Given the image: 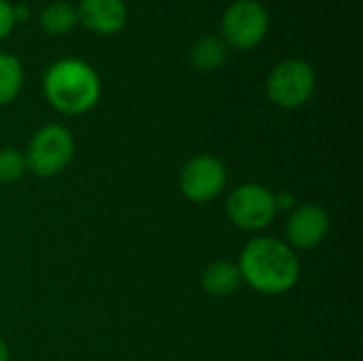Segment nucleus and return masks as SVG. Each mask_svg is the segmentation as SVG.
<instances>
[{"label": "nucleus", "mask_w": 363, "mask_h": 361, "mask_svg": "<svg viewBox=\"0 0 363 361\" xmlns=\"http://www.w3.org/2000/svg\"><path fill=\"white\" fill-rule=\"evenodd\" d=\"M242 283L264 296L291 291L300 281V260L296 251L274 236L251 238L236 262Z\"/></svg>", "instance_id": "obj_1"}, {"label": "nucleus", "mask_w": 363, "mask_h": 361, "mask_svg": "<svg viewBox=\"0 0 363 361\" xmlns=\"http://www.w3.org/2000/svg\"><path fill=\"white\" fill-rule=\"evenodd\" d=\"M47 102L62 115L89 113L102 94V83L91 64L79 57H62L53 62L43 77Z\"/></svg>", "instance_id": "obj_2"}, {"label": "nucleus", "mask_w": 363, "mask_h": 361, "mask_svg": "<svg viewBox=\"0 0 363 361\" xmlns=\"http://www.w3.org/2000/svg\"><path fill=\"white\" fill-rule=\"evenodd\" d=\"M74 151L77 145L72 132L66 126L47 123L32 134L28 149L23 151L26 168L34 177L51 179L72 162Z\"/></svg>", "instance_id": "obj_3"}, {"label": "nucleus", "mask_w": 363, "mask_h": 361, "mask_svg": "<svg viewBox=\"0 0 363 361\" xmlns=\"http://www.w3.org/2000/svg\"><path fill=\"white\" fill-rule=\"evenodd\" d=\"M317 87L315 68L306 60L289 57L277 64L266 81V94L279 109H300L311 100Z\"/></svg>", "instance_id": "obj_4"}, {"label": "nucleus", "mask_w": 363, "mask_h": 361, "mask_svg": "<svg viewBox=\"0 0 363 361\" xmlns=\"http://www.w3.org/2000/svg\"><path fill=\"white\" fill-rule=\"evenodd\" d=\"M274 191L259 183H245L230 191L225 215L228 219L245 232H262L277 217Z\"/></svg>", "instance_id": "obj_5"}, {"label": "nucleus", "mask_w": 363, "mask_h": 361, "mask_svg": "<svg viewBox=\"0 0 363 361\" xmlns=\"http://www.w3.org/2000/svg\"><path fill=\"white\" fill-rule=\"evenodd\" d=\"M270 28L268 11L259 0H236L221 15V38L234 49H255Z\"/></svg>", "instance_id": "obj_6"}, {"label": "nucleus", "mask_w": 363, "mask_h": 361, "mask_svg": "<svg viewBox=\"0 0 363 361\" xmlns=\"http://www.w3.org/2000/svg\"><path fill=\"white\" fill-rule=\"evenodd\" d=\"M228 185V170L225 164L208 153L194 155L185 162L179 174V189L181 194L196 204H204L215 200L223 194Z\"/></svg>", "instance_id": "obj_7"}, {"label": "nucleus", "mask_w": 363, "mask_h": 361, "mask_svg": "<svg viewBox=\"0 0 363 361\" xmlns=\"http://www.w3.org/2000/svg\"><path fill=\"white\" fill-rule=\"evenodd\" d=\"M330 215L319 204H298L287 219L285 236L287 245L296 251H308L319 247L330 234Z\"/></svg>", "instance_id": "obj_8"}, {"label": "nucleus", "mask_w": 363, "mask_h": 361, "mask_svg": "<svg viewBox=\"0 0 363 361\" xmlns=\"http://www.w3.org/2000/svg\"><path fill=\"white\" fill-rule=\"evenodd\" d=\"M77 17L87 30L111 36L123 30L128 21V6L123 0H81Z\"/></svg>", "instance_id": "obj_9"}, {"label": "nucleus", "mask_w": 363, "mask_h": 361, "mask_svg": "<svg viewBox=\"0 0 363 361\" xmlns=\"http://www.w3.org/2000/svg\"><path fill=\"white\" fill-rule=\"evenodd\" d=\"M202 289L213 298H228L238 291L242 279L234 262L217 260L202 270Z\"/></svg>", "instance_id": "obj_10"}, {"label": "nucleus", "mask_w": 363, "mask_h": 361, "mask_svg": "<svg viewBox=\"0 0 363 361\" xmlns=\"http://www.w3.org/2000/svg\"><path fill=\"white\" fill-rule=\"evenodd\" d=\"M225 60H228V45L221 36L204 34L191 47V64L198 70L204 72L217 70L225 64Z\"/></svg>", "instance_id": "obj_11"}, {"label": "nucleus", "mask_w": 363, "mask_h": 361, "mask_svg": "<svg viewBox=\"0 0 363 361\" xmlns=\"http://www.w3.org/2000/svg\"><path fill=\"white\" fill-rule=\"evenodd\" d=\"M77 23H79L77 6H72L70 2L57 0V2L47 4L40 11V26L47 34H55V36L68 34V32H72V28Z\"/></svg>", "instance_id": "obj_12"}, {"label": "nucleus", "mask_w": 363, "mask_h": 361, "mask_svg": "<svg viewBox=\"0 0 363 361\" xmlns=\"http://www.w3.org/2000/svg\"><path fill=\"white\" fill-rule=\"evenodd\" d=\"M23 87V66L13 53L0 51V106L11 104Z\"/></svg>", "instance_id": "obj_13"}, {"label": "nucleus", "mask_w": 363, "mask_h": 361, "mask_svg": "<svg viewBox=\"0 0 363 361\" xmlns=\"http://www.w3.org/2000/svg\"><path fill=\"white\" fill-rule=\"evenodd\" d=\"M26 172L28 168H26L23 151L13 149V147L0 149V185L17 183Z\"/></svg>", "instance_id": "obj_14"}, {"label": "nucleus", "mask_w": 363, "mask_h": 361, "mask_svg": "<svg viewBox=\"0 0 363 361\" xmlns=\"http://www.w3.org/2000/svg\"><path fill=\"white\" fill-rule=\"evenodd\" d=\"M15 13H13V4L9 0H0V40L6 38L13 28H15Z\"/></svg>", "instance_id": "obj_15"}, {"label": "nucleus", "mask_w": 363, "mask_h": 361, "mask_svg": "<svg viewBox=\"0 0 363 361\" xmlns=\"http://www.w3.org/2000/svg\"><path fill=\"white\" fill-rule=\"evenodd\" d=\"M274 200H277V211H294L298 206V200L291 191H279L274 194Z\"/></svg>", "instance_id": "obj_16"}, {"label": "nucleus", "mask_w": 363, "mask_h": 361, "mask_svg": "<svg viewBox=\"0 0 363 361\" xmlns=\"http://www.w3.org/2000/svg\"><path fill=\"white\" fill-rule=\"evenodd\" d=\"M0 361H9V347L2 340V336H0Z\"/></svg>", "instance_id": "obj_17"}]
</instances>
